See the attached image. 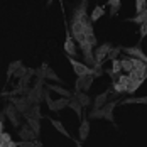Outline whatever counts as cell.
<instances>
[{
  "instance_id": "6",
  "label": "cell",
  "mask_w": 147,
  "mask_h": 147,
  "mask_svg": "<svg viewBox=\"0 0 147 147\" xmlns=\"http://www.w3.org/2000/svg\"><path fill=\"white\" fill-rule=\"evenodd\" d=\"M91 83H93V76H91V74H90V76H81V78H78V81H76V90H78V93H81V90L86 91V90L91 86Z\"/></svg>"
},
{
  "instance_id": "9",
  "label": "cell",
  "mask_w": 147,
  "mask_h": 147,
  "mask_svg": "<svg viewBox=\"0 0 147 147\" xmlns=\"http://www.w3.org/2000/svg\"><path fill=\"white\" fill-rule=\"evenodd\" d=\"M117 102H112V103H107L105 107L102 108L103 112V118H108V120H113V108H115Z\"/></svg>"
},
{
  "instance_id": "21",
  "label": "cell",
  "mask_w": 147,
  "mask_h": 147,
  "mask_svg": "<svg viewBox=\"0 0 147 147\" xmlns=\"http://www.w3.org/2000/svg\"><path fill=\"white\" fill-rule=\"evenodd\" d=\"M142 85V81H129V86H127V90H125V93H135L137 91V88Z\"/></svg>"
},
{
  "instance_id": "27",
  "label": "cell",
  "mask_w": 147,
  "mask_h": 147,
  "mask_svg": "<svg viewBox=\"0 0 147 147\" xmlns=\"http://www.w3.org/2000/svg\"><path fill=\"white\" fill-rule=\"evenodd\" d=\"M91 118H103V112H102V108L98 110V108H95L93 112H91Z\"/></svg>"
},
{
  "instance_id": "2",
  "label": "cell",
  "mask_w": 147,
  "mask_h": 147,
  "mask_svg": "<svg viewBox=\"0 0 147 147\" xmlns=\"http://www.w3.org/2000/svg\"><path fill=\"white\" fill-rule=\"evenodd\" d=\"M69 63H71V66H73L74 73L78 78H81V76H90L91 74V68H88L85 63H80V61H76L74 58H69Z\"/></svg>"
},
{
  "instance_id": "25",
  "label": "cell",
  "mask_w": 147,
  "mask_h": 147,
  "mask_svg": "<svg viewBox=\"0 0 147 147\" xmlns=\"http://www.w3.org/2000/svg\"><path fill=\"white\" fill-rule=\"evenodd\" d=\"M146 2H144V0H137V2H135V12H137V14H140V12H144V10H146Z\"/></svg>"
},
{
  "instance_id": "1",
  "label": "cell",
  "mask_w": 147,
  "mask_h": 147,
  "mask_svg": "<svg viewBox=\"0 0 147 147\" xmlns=\"http://www.w3.org/2000/svg\"><path fill=\"white\" fill-rule=\"evenodd\" d=\"M110 51H112V46H110V44H102V46H98V47L93 51V58H95V63H96V64H102L103 59L108 58Z\"/></svg>"
},
{
  "instance_id": "16",
  "label": "cell",
  "mask_w": 147,
  "mask_h": 147,
  "mask_svg": "<svg viewBox=\"0 0 147 147\" xmlns=\"http://www.w3.org/2000/svg\"><path fill=\"white\" fill-rule=\"evenodd\" d=\"M107 96H108L107 93H103V95H98V96L95 98V108H98V110H100V108H103V107L107 105Z\"/></svg>"
},
{
  "instance_id": "18",
  "label": "cell",
  "mask_w": 147,
  "mask_h": 147,
  "mask_svg": "<svg viewBox=\"0 0 147 147\" xmlns=\"http://www.w3.org/2000/svg\"><path fill=\"white\" fill-rule=\"evenodd\" d=\"M74 98L78 100V103H80L81 107H86V105H90V98L85 95V93H76V95H74Z\"/></svg>"
},
{
  "instance_id": "8",
  "label": "cell",
  "mask_w": 147,
  "mask_h": 147,
  "mask_svg": "<svg viewBox=\"0 0 147 147\" xmlns=\"http://www.w3.org/2000/svg\"><path fill=\"white\" fill-rule=\"evenodd\" d=\"M5 115L9 117V120H10V123L12 125H19V118H17V110H15V107L10 103L7 108H5Z\"/></svg>"
},
{
  "instance_id": "7",
  "label": "cell",
  "mask_w": 147,
  "mask_h": 147,
  "mask_svg": "<svg viewBox=\"0 0 147 147\" xmlns=\"http://www.w3.org/2000/svg\"><path fill=\"white\" fill-rule=\"evenodd\" d=\"M122 51H123V53H127V54H130L132 58L144 61V63L147 61V56L144 54V53H142V49H140L139 46H134V47H125V49H122Z\"/></svg>"
},
{
  "instance_id": "29",
  "label": "cell",
  "mask_w": 147,
  "mask_h": 147,
  "mask_svg": "<svg viewBox=\"0 0 147 147\" xmlns=\"http://www.w3.org/2000/svg\"><path fill=\"white\" fill-rule=\"evenodd\" d=\"M17 147H32V142H19Z\"/></svg>"
},
{
  "instance_id": "12",
  "label": "cell",
  "mask_w": 147,
  "mask_h": 147,
  "mask_svg": "<svg viewBox=\"0 0 147 147\" xmlns=\"http://www.w3.org/2000/svg\"><path fill=\"white\" fill-rule=\"evenodd\" d=\"M88 134H90V122L88 120H83L81 122V127H80V139L85 140L88 137Z\"/></svg>"
},
{
  "instance_id": "10",
  "label": "cell",
  "mask_w": 147,
  "mask_h": 147,
  "mask_svg": "<svg viewBox=\"0 0 147 147\" xmlns=\"http://www.w3.org/2000/svg\"><path fill=\"white\" fill-rule=\"evenodd\" d=\"M68 98H59V100H56V102H53V105L49 107L51 110H54V112H59V110H63L64 107H68Z\"/></svg>"
},
{
  "instance_id": "5",
  "label": "cell",
  "mask_w": 147,
  "mask_h": 147,
  "mask_svg": "<svg viewBox=\"0 0 147 147\" xmlns=\"http://www.w3.org/2000/svg\"><path fill=\"white\" fill-rule=\"evenodd\" d=\"M64 51H66V54L69 56V58H74L76 56V46H74V41L73 37H71V34H69V30L66 29V42H64Z\"/></svg>"
},
{
  "instance_id": "20",
  "label": "cell",
  "mask_w": 147,
  "mask_h": 147,
  "mask_svg": "<svg viewBox=\"0 0 147 147\" xmlns=\"http://www.w3.org/2000/svg\"><path fill=\"white\" fill-rule=\"evenodd\" d=\"M146 20H147V9L144 10V12L137 14V15H135V17L132 19V22H135V24H140V26H142V24H144Z\"/></svg>"
},
{
  "instance_id": "24",
  "label": "cell",
  "mask_w": 147,
  "mask_h": 147,
  "mask_svg": "<svg viewBox=\"0 0 147 147\" xmlns=\"http://www.w3.org/2000/svg\"><path fill=\"white\" fill-rule=\"evenodd\" d=\"M19 68H22V63H20V61H15V63H12V64L9 66V76H12V74H14Z\"/></svg>"
},
{
  "instance_id": "3",
  "label": "cell",
  "mask_w": 147,
  "mask_h": 147,
  "mask_svg": "<svg viewBox=\"0 0 147 147\" xmlns=\"http://www.w3.org/2000/svg\"><path fill=\"white\" fill-rule=\"evenodd\" d=\"M129 74H118L117 76V81L113 83V90L117 91V93H123L125 90H127V86H129Z\"/></svg>"
},
{
  "instance_id": "17",
  "label": "cell",
  "mask_w": 147,
  "mask_h": 147,
  "mask_svg": "<svg viewBox=\"0 0 147 147\" xmlns=\"http://www.w3.org/2000/svg\"><path fill=\"white\" fill-rule=\"evenodd\" d=\"M123 103H137V105H147V96H132L127 98Z\"/></svg>"
},
{
  "instance_id": "15",
  "label": "cell",
  "mask_w": 147,
  "mask_h": 147,
  "mask_svg": "<svg viewBox=\"0 0 147 147\" xmlns=\"http://www.w3.org/2000/svg\"><path fill=\"white\" fill-rule=\"evenodd\" d=\"M122 73V64H120V59H113L112 61V71H110V76H115V74Z\"/></svg>"
},
{
  "instance_id": "28",
  "label": "cell",
  "mask_w": 147,
  "mask_h": 147,
  "mask_svg": "<svg viewBox=\"0 0 147 147\" xmlns=\"http://www.w3.org/2000/svg\"><path fill=\"white\" fill-rule=\"evenodd\" d=\"M146 36H147V20L140 26V39H144Z\"/></svg>"
},
{
  "instance_id": "14",
  "label": "cell",
  "mask_w": 147,
  "mask_h": 147,
  "mask_svg": "<svg viewBox=\"0 0 147 147\" xmlns=\"http://www.w3.org/2000/svg\"><path fill=\"white\" fill-rule=\"evenodd\" d=\"M51 123H53V127H54V129H56L58 132H61L63 135H64V137H68V139H69V132H68V130L64 129V125H63V123H61L59 120H53Z\"/></svg>"
},
{
  "instance_id": "23",
  "label": "cell",
  "mask_w": 147,
  "mask_h": 147,
  "mask_svg": "<svg viewBox=\"0 0 147 147\" xmlns=\"http://www.w3.org/2000/svg\"><path fill=\"white\" fill-rule=\"evenodd\" d=\"M108 5H110V9H112V10H110L112 15H115L118 12V9H120V2H118V0H110Z\"/></svg>"
},
{
  "instance_id": "31",
  "label": "cell",
  "mask_w": 147,
  "mask_h": 147,
  "mask_svg": "<svg viewBox=\"0 0 147 147\" xmlns=\"http://www.w3.org/2000/svg\"><path fill=\"white\" fill-rule=\"evenodd\" d=\"M78 147H81V146H78Z\"/></svg>"
},
{
  "instance_id": "13",
  "label": "cell",
  "mask_w": 147,
  "mask_h": 147,
  "mask_svg": "<svg viewBox=\"0 0 147 147\" xmlns=\"http://www.w3.org/2000/svg\"><path fill=\"white\" fill-rule=\"evenodd\" d=\"M49 90H53V91L59 93L63 98H69V96H71V93H69V91H66L63 86H58V85H49Z\"/></svg>"
},
{
  "instance_id": "19",
  "label": "cell",
  "mask_w": 147,
  "mask_h": 147,
  "mask_svg": "<svg viewBox=\"0 0 147 147\" xmlns=\"http://www.w3.org/2000/svg\"><path fill=\"white\" fill-rule=\"evenodd\" d=\"M120 64H122V71H127V74L132 71V63H130V58H125V59H120Z\"/></svg>"
},
{
  "instance_id": "22",
  "label": "cell",
  "mask_w": 147,
  "mask_h": 147,
  "mask_svg": "<svg viewBox=\"0 0 147 147\" xmlns=\"http://www.w3.org/2000/svg\"><path fill=\"white\" fill-rule=\"evenodd\" d=\"M68 107H69V108H73L78 115H81V108H83V107L78 103V100H76V98H71V102L68 103Z\"/></svg>"
},
{
  "instance_id": "11",
  "label": "cell",
  "mask_w": 147,
  "mask_h": 147,
  "mask_svg": "<svg viewBox=\"0 0 147 147\" xmlns=\"http://www.w3.org/2000/svg\"><path fill=\"white\" fill-rule=\"evenodd\" d=\"M103 14H105V9H103L102 5H96V7H95V10H93V12H91V15H90V22L98 20L100 17H103Z\"/></svg>"
},
{
  "instance_id": "30",
  "label": "cell",
  "mask_w": 147,
  "mask_h": 147,
  "mask_svg": "<svg viewBox=\"0 0 147 147\" xmlns=\"http://www.w3.org/2000/svg\"><path fill=\"white\" fill-rule=\"evenodd\" d=\"M2 118H3V115L0 113V132H3V120Z\"/></svg>"
},
{
  "instance_id": "4",
  "label": "cell",
  "mask_w": 147,
  "mask_h": 147,
  "mask_svg": "<svg viewBox=\"0 0 147 147\" xmlns=\"http://www.w3.org/2000/svg\"><path fill=\"white\" fill-rule=\"evenodd\" d=\"M19 135H20L22 142H34V140H36V137H37V134L34 132L29 125H24V127L19 130Z\"/></svg>"
},
{
  "instance_id": "26",
  "label": "cell",
  "mask_w": 147,
  "mask_h": 147,
  "mask_svg": "<svg viewBox=\"0 0 147 147\" xmlns=\"http://www.w3.org/2000/svg\"><path fill=\"white\" fill-rule=\"evenodd\" d=\"M120 53H122V47H112V51H110L108 58H110L112 61H113V59H117V56L120 54Z\"/></svg>"
}]
</instances>
